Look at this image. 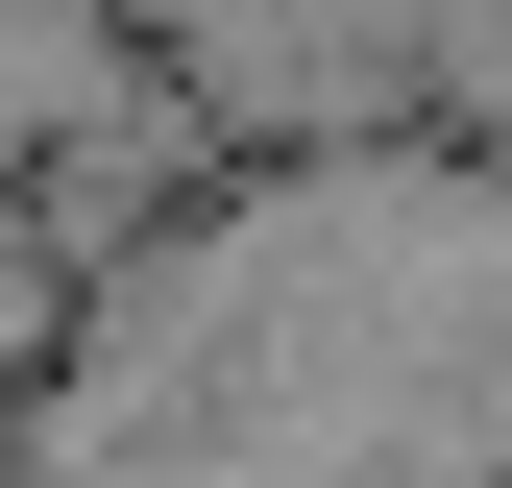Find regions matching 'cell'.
Wrapping results in <instances>:
<instances>
[{
  "label": "cell",
  "mask_w": 512,
  "mask_h": 488,
  "mask_svg": "<svg viewBox=\"0 0 512 488\" xmlns=\"http://www.w3.org/2000/svg\"><path fill=\"white\" fill-rule=\"evenodd\" d=\"M49 342V220H0V366Z\"/></svg>",
  "instance_id": "6da1fadb"
}]
</instances>
